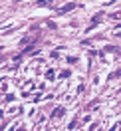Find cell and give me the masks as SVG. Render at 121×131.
I'll use <instances>...</instances> for the list:
<instances>
[{"label": "cell", "mask_w": 121, "mask_h": 131, "mask_svg": "<svg viewBox=\"0 0 121 131\" xmlns=\"http://www.w3.org/2000/svg\"><path fill=\"white\" fill-rule=\"evenodd\" d=\"M73 8H75V4H73V2H70V4H65V6H62V8L58 10V14H68V12H72Z\"/></svg>", "instance_id": "obj_1"}, {"label": "cell", "mask_w": 121, "mask_h": 131, "mask_svg": "<svg viewBox=\"0 0 121 131\" xmlns=\"http://www.w3.org/2000/svg\"><path fill=\"white\" fill-rule=\"evenodd\" d=\"M62 113H64V107H56V109H54V113H52V119H56V117H60Z\"/></svg>", "instance_id": "obj_2"}]
</instances>
